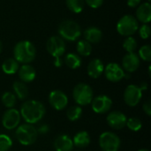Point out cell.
<instances>
[{
	"label": "cell",
	"instance_id": "cell-1",
	"mask_svg": "<svg viewBox=\"0 0 151 151\" xmlns=\"http://www.w3.org/2000/svg\"><path fill=\"white\" fill-rule=\"evenodd\" d=\"M46 109L43 104L37 100L25 101L20 107L19 113L24 121L27 124L38 123L45 115Z\"/></svg>",
	"mask_w": 151,
	"mask_h": 151
},
{
	"label": "cell",
	"instance_id": "cell-2",
	"mask_svg": "<svg viewBox=\"0 0 151 151\" xmlns=\"http://www.w3.org/2000/svg\"><path fill=\"white\" fill-rule=\"evenodd\" d=\"M13 56L14 59L18 63H21L23 65L29 64L35 58L36 49L30 41H20L14 46Z\"/></svg>",
	"mask_w": 151,
	"mask_h": 151
},
{
	"label": "cell",
	"instance_id": "cell-3",
	"mask_svg": "<svg viewBox=\"0 0 151 151\" xmlns=\"http://www.w3.org/2000/svg\"><path fill=\"white\" fill-rule=\"evenodd\" d=\"M16 138L18 142L23 146H30L34 144L38 136L36 128L31 124H22L19 125L15 132Z\"/></svg>",
	"mask_w": 151,
	"mask_h": 151
},
{
	"label": "cell",
	"instance_id": "cell-4",
	"mask_svg": "<svg viewBox=\"0 0 151 151\" xmlns=\"http://www.w3.org/2000/svg\"><path fill=\"white\" fill-rule=\"evenodd\" d=\"M58 34L62 39L73 42L78 40L81 35V26L71 19L63 20L58 26Z\"/></svg>",
	"mask_w": 151,
	"mask_h": 151
},
{
	"label": "cell",
	"instance_id": "cell-5",
	"mask_svg": "<svg viewBox=\"0 0 151 151\" xmlns=\"http://www.w3.org/2000/svg\"><path fill=\"white\" fill-rule=\"evenodd\" d=\"M73 97L79 106H86L90 104L94 98V91L87 83L77 84L73 90Z\"/></svg>",
	"mask_w": 151,
	"mask_h": 151
},
{
	"label": "cell",
	"instance_id": "cell-6",
	"mask_svg": "<svg viewBox=\"0 0 151 151\" xmlns=\"http://www.w3.org/2000/svg\"><path fill=\"white\" fill-rule=\"evenodd\" d=\"M139 29V23L135 17L125 15L117 23V31L123 36H132Z\"/></svg>",
	"mask_w": 151,
	"mask_h": 151
},
{
	"label": "cell",
	"instance_id": "cell-7",
	"mask_svg": "<svg viewBox=\"0 0 151 151\" xmlns=\"http://www.w3.org/2000/svg\"><path fill=\"white\" fill-rule=\"evenodd\" d=\"M98 143L103 151H119L121 141L115 133L104 132L99 136Z\"/></svg>",
	"mask_w": 151,
	"mask_h": 151
},
{
	"label": "cell",
	"instance_id": "cell-8",
	"mask_svg": "<svg viewBox=\"0 0 151 151\" xmlns=\"http://www.w3.org/2000/svg\"><path fill=\"white\" fill-rule=\"evenodd\" d=\"M46 49L55 59L60 58L65 52V42L60 36H51L46 42Z\"/></svg>",
	"mask_w": 151,
	"mask_h": 151
},
{
	"label": "cell",
	"instance_id": "cell-9",
	"mask_svg": "<svg viewBox=\"0 0 151 151\" xmlns=\"http://www.w3.org/2000/svg\"><path fill=\"white\" fill-rule=\"evenodd\" d=\"M20 119L21 116L19 111L14 108L7 109L2 118V125L7 130H13L19 127Z\"/></svg>",
	"mask_w": 151,
	"mask_h": 151
},
{
	"label": "cell",
	"instance_id": "cell-10",
	"mask_svg": "<svg viewBox=\"0 0 151 151\" xmlns=\"http://www.w3.org/2000/svg\"><path fill=\"white\" fill-rule=\"evenodd\" d=\"M123 96L125 103L128 106L134 107L141 102L142 98V91L141 90L139 86L131 84L126 88Z\"/></svg>",
	"mask_w": 151,
	"mask_h": 151
},
{
	"label": "cell",
	"instance_id": "cell-11",
	"mask_svg": "<svg viewBox=\"0 0 151 151\" xmlns=\"http://www.w3.org/2000/svg\"><path fill=\"white\" fill-rule=\"evenodd\" d=\"M90 104L93 111L97 114H104L111 109L112 100L106 95H99L93 98Z\"/></svg>",
	"mask_w": 151,
	"mask_h": 151
},
{
	"label": "cell",
	"instance_id": "cell-12",
	"mask_svg": "<svg viewBox=\"0 0 151 151\" xmlns=\"http://www.w3.org/2000/svg\"><path fill=\"white\" fill-rule=\"evenodd\" d=\"M49 103L56 111H63L68 104V97L61 90H53L49 95Z\"/></svg>",
	"mask_w": 151,
	"mask_h": 151
},
{
	"label": "cell",
	"instance_id": "cell-13",
	"mask_svg": "<svg viewBox=\"0 0 151 151\" xmlns=\"http://www.w3.org/2000/svg\"><path fill=\"white\" fill-rule=\"evenodd\" d=\"M104 75L106 79L111 82H119L125 78L124 69L117 63H110L104 67Z\"/></svg>",
	"mask_w": 151,
	"mask_h": 151
},
{
	"label": "cell",
	"instance_id": "cell-14",
	"mask_svg": "<svg viewBox=\"0 0 151 151\" xmlns=\"http://www.w3.org/2000/svg\"><path fill=\"white\" fill-rule=\"evenodd\" d=\"M127 116L119 111H111L106 117L107 124L111 128L116 130H120L124 128L127 124Z\"/></svg>",
	"mask_w": 151,
	"mask_h": 151
},
{
	"label": "cell",
	"instance_id": "cell-15",
	"mask_svg": "<svg viewBox=\"0 0 151 151\" xmlns=\"http://www.w3.org/2000/svg\"><path fill=\"white\" fill-rule=\"evenodd\" d=\"M122 66L124 71H127L129 73L135 72L140 66L139 56L134 52L126 54L122 59Z\"/></svg>",
	"mask_w": 151,
	"mask_h": 151
},
{
	"label": "cell",
	"instance_id": "cell-16",
	"mask_svg": "<svg viewBox=\"0 0 151 151\" xmlns=\"http://www.w3.org/2000/svg\"><path fill=\"white\" fill-rule=\"evenodd\" d=\"M53 146L56 151H73L74 145L69 135L60 134L55 139Z\"/></svg>",
	"mask_w": 151,
	"mask_h": 151
},
{
	"label": "cell",
	"instance_id": "cell-17",
	"mask_svg": "<svg viewBox=\"0 0 151 151\" xmlns=\"http://www.w3.org/2000/svg\"><path fill=\"white\" fill-rule=\"evenodd\" d=\"M104 71V65L101 59L99 58H94L92 59L87 67V72L89 77L92 79H98Z\"/></svg>",
	"mask_w": 151,
	"mask_h": 151
},
{
	"label": "cell",
	"instance_id": "cell-18",
	"mask_svg": "<svg viewBox=\"0 0 151 151\" xmlns=\"http://www.w3.org/2000/svg\"><path fill=\"white\" fill-rule=\"evenodd\" d=\"M19 77L20 81L24 83L32 82L36 76V72L35 68L29 64H24L19 68Z\"/></svg>",
	"mask_w": 151,
	"mask_h": 151
},
{
	"label": "cell",
	"instance_id": "cell-19",
	"mask_svg": "<svg viewBox=\"0 0 151 151\" xmlns=\"http://www.w3.org/2000/svg\"><path fill=\"white\" fill-rule=\"evenodd\" d=\"M136 19L143 24H148L151 20V4L144 3L138 6L136 10Z\"/></svg>",
	"mask_w": 151,
	"mask_h": 151
},
{
	"label": "cell",
	"instance_id": "cell-20",
	"mask_svg": "<svg viewBox=\"0 0 151 151\" xmlns=\"http://www.w3.org/2000/svg\"><path fill=\"white\" fill-rule=\"evenodd\" d=\"M83 35L89 43H98L103 38V32L96 27H90L84 31Z\"/></svg>",
	"mask_w": 151,
	"mask_h": 151
},
{
	"label": "cell",
	"instance_id": "cell-21",
	"mask_svg": "<svg viewBox=\"0 0 151 151\" xmlns=\"http://www.w3.org/2000/svg\"><path fill=\"white\" fill-rule=\"evenodd\" d=\"M90 142H91L90 135L86 131L78 132L73 136V145L76 146L77 148H80V149H85V148H87L90 144Z\"/></svg>",
	"mask_w": 151,
	"mask_h": 151
},
{
	"label": "cell",
	"instance_id": "cell-22",
	"mask_svg": "<svg viewBox=\"0 0 151 151\" xmlns=\"http://www.w3.org/2000/svg\"><path fill=\"white\" fill-rule=\"evenodd\" d=\"M13 94L19 100H25L28 96V88L26 83L22 81H14L12 84Z\"/></svg>",
	"mask_w": 151,
	"mask_h": 151
},
{
	"label": "cell",
	"instance_id": "cell-23",
	"mask_svg": "<svg viewBox=\"0 0 151 151\" xmlns=\"http://www.w3.org/2000/svg\"><path fill=\"white\" fill-rule=\"evenodd\" d=\"M19 63H18L14 58H7L4 61L2 65V70L5 74H14L19 71Z\"/></svg>",
	"mask_w": 151,
	"mask_h": 151
},
{
	"label": "cell",
	"instance_id": "cell-24",
	"mask_svg": "<svg viewBox=\"0 0 151 151\" xmlns=\"http://www.w3.org/2000/svg\"><path fill=\"white\" fill-rule=\"evenodd\" d=\"M65 64L71 69H77L81 65V58L75 53H68L65 57Z\"/></svg>",
	"mask_w": 151,
	"mask_h": 151
},
{
	"label": "cell",
	"instance_id": "cell-25",
	"mask_svg": "<svg viewBox=\"0 0 151 151\" xmlns=\"http://www.w3.org/2000/svg\"><path fill=\"white\" fill-rule=\"evenodd\" d=\"M76 50L79 55L83 57H88L92 52V45L86 40H80L77 42Z\"/></svg>",
	"mask_w": 151,
	"mask_h": 151
},
{
	"label": "cell",
	"instance_id": "cell-26",
	"mask_svg": "<svg viewBox=\"0 0 151 151\" xmlns=\"http://www.w3.org/2000/svg\"><path fill=\"white\" fill-rule=\"evenodd\" d=\"M1 101L3 103V104L4 105V107H6L7 109H12V108H14V106L16 104L17 97L15 96L13 92L6 91L3 94V96L1 97Z\"/></svg>",
	"mask_w": 151,
	"mask_h": 151
},
{
	"label": "cell",
	"instance_id": "cell-27",
	"mask_svg": "<svg viewBox=\"0 0 151 151\" xmlns=\"http://www.w3.org/2000/svg\"><path fill=\"white\" fill-rule=\"evenodd\" d=\"M65 2L68 9L74 13H80L84 9V0H66Z\"/></svg>",
	"mask_w": 151,
	"mask_h": 151
},
{
	"label": "cell",
	"instance_id": "cell-28",
	"mask_svg": "<svg viewBox=\"0 0 151 151\" xmlns=\"http://www.w3.org/2000/svg\"><path fill=\"white\" fill-rule=\"evenodd\" d=\"M82 115V109L79 105L71 106L66 111V117L70 121H77Z\"/></svg>",
	"mask_w": 151,
	"mask_h": 151
},
{
	"label": "cell",
	"instance_id": "cell-29",
	"mask_svg": "<svg viewBox=\"0 0 151 151\" xmlns=\"http://www.w3.org/2000/svg\"><path fill=\"white\" fill-rule=\"evenodd\" d=\"M137 41L133 36H127V38L123 42V48L126 50L127 53L134 52L137 49Z\"/></svg>",
	"mask_w": 151,
	"mask_h": 151
},
{
	"label": "cell",
	"instance_id": "cell-30",
	"mask_svg": "<svg viewBox=\"0 0 151 151\" xmlns=\"http://www.w3.org/2000/svg\"><path fill=\"white\" fill-rule=\"evenodd\" d=\"M126 127H127L133 132H138L142 127V123L138 118H130L127 119Z\"/></svg>",
	"mask_w": 151,
	"mask_h": 151
},
{
	"label": "cell",
	"instance_id": "cell-31",
	"mask_svg": "<svg viewBox=\"0 0 151 151\" xmlns=\"http://www.w3.org/2000/svg\"><path fill=\"white\" fill-rule=\"evenodd\" d=\"M12 146V140L4 134H0V151H8Z\"/></svg>",
	"mask_w": 151,
	"mask_h": 151
},
{
	"label": "cell",
	"instance_id": "cell-32",
	"mask_svg": "<svg viewBox=\"0 0 151 151\" xmlns=\"http://www.w3.org/2000/svg\"><path fill=\"white\" fill-rule=\"evenodd\" d=\"M139 58H142V60L146 62H150L151 61V46L147 44L143 45L140 50H139Z\"/></svg>",
	"mask_w": 151,
	"mask_h": 151
},
{
	"label": "cell",
	"instance_id": "cell-33",
	"mask_svg": "<svg viewBox=\"0 0 151 151\" xmlns=\"http://www.w3.org/2000/svg\"><path fill=\"white\" fill-rule=\"evenodd\" d=\"M139 33L142 39H148L150 35V27L148 24H143L140 27Z\"/></svg>",
	"mask_w": 151,
	"mask_h": 151
},
{
	"label": "cell",
	"instance_id": "cell-34",
	"mask_svg": "<svg viewBox=\"0 0 151 151\" xmlns=\"http://www.w3.org/2000/svg\"><path fill=\"white\" fill-rule=\"evenodd\" d=\"M84 1L87 3V4L89 7H91L93 9L99 8L104 3V0H84Z\"/></svg>",
	"mask_w": 151,
	"mask_h": 151
},
{
	"label": "cell",
	"instance_id": "cell-35",
	"mask_svg": "<svg viewBox=\"0 0 151 151\" xmlns=\"http://www.w3.org/2000/svg\"><path fill=\"white\" fill-rule=\"evenodd\" d=\"M36 130H37V133H38V134H47V133L50 131V127H49V126H48L47 124H42V125H41V126L38 127V129H36Z\"/></svg>",
	"mask_w": 151,
	"mask_h": 151
},
{
	"label": "cell",
	"instance_id": "cell-36",
	"mask_svg": "<svg viewBox=\"0 0 151 151\" xmlns=\"http://www.w3.org/2000/svg\"><path fill=\"white\" fill-rule=\"evenodd\" d=\"M142 108H143V111L146 113V115L147 116H150L151 115V103L150 101H147L144 104H143V106H142Z\"/></svg>",
	"mask_w": 151,
	"mask_h": 151
},
{
	"label": "cell",
	"instance_id": "cell-37",
	"mask_svg": "<svg viewBox=\"0 0 151 151\" xmlns=\"http://www.w3.org/2000/svg\"><path fill=\"white\" fill-rule=\"evenodd\" d=\"M142 0H127V5L131 8L137 7L141 4Z\"/></svg>",
	"mask_w": 151,
	"mask_h": 151
},
{
	"label": "cell",
	"instance_id": "cell-38",
	"mask_svg": "<svg viewBox=\"0 0 151 151\" xmlns=\"http://www.w3.org/2000/svg\"><path fill=\"white\" fill-rule=\"evenodd\" d=\"M62 65H63V61H62L61 58H56V59L54 60V65H55L56 67H61Z\"/></svg>",
	"mask_w": 151,
	"mask_h": 151
},
{
	"label": "cell",
	"instance_id": "cell-39",
	"mask_svg": "<svg viewBox=\"0 0 151 151\" xmlns=\"http://www.w3.org/2000/svg\"><path fill=\"white\" fill-rule=\"evenodd\" d=\"M139 88H141V90L142 91H143V90H147L148 89V84L145 82V83H142L141 84V86H139Z\"/></svg>",
	"mask_w": 151,
	"mask_h": 151
},
{
	"label": "cell",
	"instance_id": "cell-40",
	"mask_svg": "<svg viewBox=\"0 0 151 151\" xmlns=\"http://www.w3.org/2000/svg\"><path fill=\"white\" fill-rule=\"evenodd\" d=\"M2 50H3V44H2V42L0 41V53L2 51Z\"/></svg>",
	"mask_w": 151,
	"mask_h": 151
},
{
	"label": "cell",
	"instance_id": "cell-41",
	"mask_svg": "<svg viewBox=\"0 0 151 151\" xmlns=\"http://www.w3.org/2000/svg\"><path fill=\"white\" fill-rule=\"evenodd\" d=\"M138 151H150L149 150H146V149H142V150H139Z\"/></svg>",
	"mask_w": 151,
	"mask_h": 151
},
{
	"label": "cell",
	"instance_id": "cell-42",
	"mask_svg": "<svg viewBox=\"0 0 151 151\" xmlns=\"http://www.w3.org/2000/svg\"><path fill=\"white\" fill-rule=\"evenodd\" d=\"M77 151H78V150H77Z\"/></svg>",
	"mask_w": 151,
	"mask_h": 151
}]
</instances>
